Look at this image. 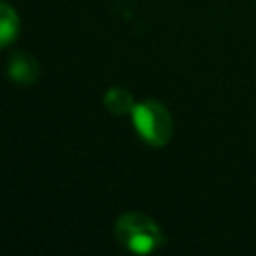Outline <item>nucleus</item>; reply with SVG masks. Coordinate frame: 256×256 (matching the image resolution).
Instances as JSON below:
<instances>
[{"label":"nucleus","instance_id":"nucleus-4","mask_svg":"<svg viewBox=\"0 0 256 256\" xmlns=\"http://www.w3.org/2000/svg\"><path fill=\"white\" fill-rule=\"evenodd\" d=\"M18 32H20L18 12L10 4L0 0V48L10 46L18 38Z\"/></svg>","mask_w":256,"mask_h":256},{"label":"nucleus","instance_id":"nucleus-1","mask_svg":"<svg viewBox=\"0 0 256 256\" xmlns=\"http://www.w3.org/2000/svg\"><path fill=\"white\" fill-rule=\"evenodd\" d=\"M114 236L120 246L134 254H150L164 244L160 226L146 214L126 212L114 224Z\"/></svg>","mask_w":256,"mask_h":256},{"label":"nucleus","instance_id":"nucleus-5","mask_svg":"<svg viewBox=\"0 0 256 256\" xmlns=\"http://www.w3.org/2000/svg\"><path fill=\"white\" fill-rule=\"evenodd\" d=\"M104 106L110 114L114 116H126L132 114L136 102L132 98V94L124 88H108L104 92Z\"/></svg>","mask_w":256,"mask_h":256},{"label":"nucleus","instance_id":"nucleus-2","mask_svg":"<svg viewBox=\"0 0 256 256\" xmlns=\"http://www.w3.org/2000/svg\"><path fill=\"white\" fill-rule=\"evenodd\" d=\"M132 124L138 132V136L154 148H162L170 142L174 132V122L168 112V108L156 100H144L136 102L132 110Z\"/></svg>","mask_w":256,"mask_h":256},{"label":"nucleus","instance_id":"nucleus-3","mask_svg":"<svg viewBox=\"0 0 256 256\" xmlns=\"http://www.w3.org/2000/svg\"><path fill=\"white\" fill-rule=\"evenodd\" d=\"M8 78L20 86H30L38 80L40 76V66L36 62V58L30 52L24 50H16L12 52V56L8 58V66H6Z\"/></svg>","mask_w":256,"mask_h":256}]
</instances>
